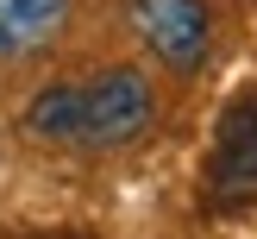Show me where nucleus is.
Returning a JSON list of instances; mask_svg holds the SVG:
<instances>
[{
    "mask_svg": "<svg viewBox=\"0 0 257 239\" xmlns=\"http://www.w3.org/2000/svg\"><path fill=\"white\" fill-rule=\"evenodd\" d=\"M157 95L138 69H100L88 82H50L25 107V126L50 145H82V151H113L151 132Z\"/></svg>",
    "mask_w": 257,
    "mask_h": 239,
    "instance_id": "f257e3e1",
    "label": "nucleus"
},
{
    "mask_svg": "<svg viewBox=\"0 0 257 239\" xmlns=\"http://www.w3.org/2000/svg\"><path fill=\"white\" fill-rule=\"evenodd\" d=\"M69 19V0H0V57L44 50Z\"/></svg>",
    "mask_w": 257,
    "mask_h": 239,
    "instance_id": "20e7f679",
    "label": "nucleus"
},
{
    "mask_svg": "<svg viewBox=\"0 0 257 239\" xmlns=\"http://www.w3.org/2000/svg\"><path fill=\"white\" fill-rule=\"evenodd\" d=\"M207 195L220 208H251L257 201V95L232 101L220 113L213 157H207Z\"/></svg>",
    "mask_w": 257,
    "mask_h": 239,
    "instance_id": "f03ea898",
    "label": "nucleus"
},
{
    "mask_svg": "<svg viewBox=\"0 0 257 239\" xmlns=\"http://www.w3.org/2000/svg\"><path fill=\"white\" fill-rule=\"evenodd\" d=\"M125 13H132V32L170 69H201V57L213 44V19L201 0H125Z\"/></svg>",
    "mask_w": 257,
    "mask_h": 239,
    "instance_id": "7ed1b4c3",
    "label": "nucleus"
}]
</instances>
